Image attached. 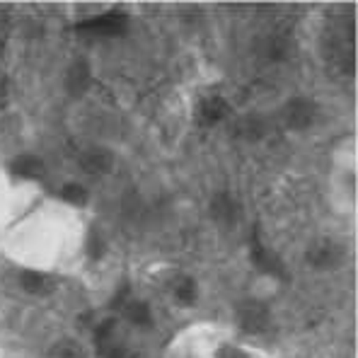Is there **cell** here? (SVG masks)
Listing matches in <instances>:
<instances>
[{"label":"cell","mask_w":358,"mask_h":358,"mask_svg":"<svg viewBox=\"0 0 358 358\" xmlns=\"http://www.w3.org/2000/svg\"><path fill=\"white\" fill-rule=\"evenodd\" d=\"M44 192V184L13 170L0 157V240Z\"/></svg>","instance_id":"4"},{"label":"cell","mask_w":358,"mask_h":358,"mask_svg":"<svg viewBox=\"0 0 358 358\" xmlns=\"http://www.w3.org/2000/svg\"><path fill=\"white\" fill-rule=\"evenodd\" d=\"M0 358H5V351H3V346H0Z\"/></svg>","instance_id":"5"},{"label":"cell","mask_w":358,"mask_h":358,"mask_svg":"<svg viewBox=\"0 0 358 358\" xmlns=\"http://www.w3.org/2000/svg\"><path fill=\"white\" fill-rule=\"evenodd\" d=\"M327 194L334 213L344 218L356 215V138L344 136L334 143L329 155Z\"/></svg>","instance_id":"3"},{"label":"cell","mask_w":358,"mask_h":358,"mask_svg":"<svg viewBox=\"0 0 358 358\" xmlns=\"http://www.w3.org/2000/svg\"><path fill=\"white\" fill-rule=\"evenodd\" d=\"M92 218L80 203L44 192L0 240V257L34 273H73L83 266Z\"/></svg>","instance_id":"1"},{"label":"cell","mask_w":358,"mask_h":358,"mask_svg":"<svg viewBox=\"0 0 358 358\" xmlns=\"http://www.w3.org/2000/svg\"><path fill=\"white\" fill-rule=\"evenodd\" d=\"M165 358H276L242 331L220 322H194L172 336Z\"/></svg>","instance_id":"2"}]
</instances>
